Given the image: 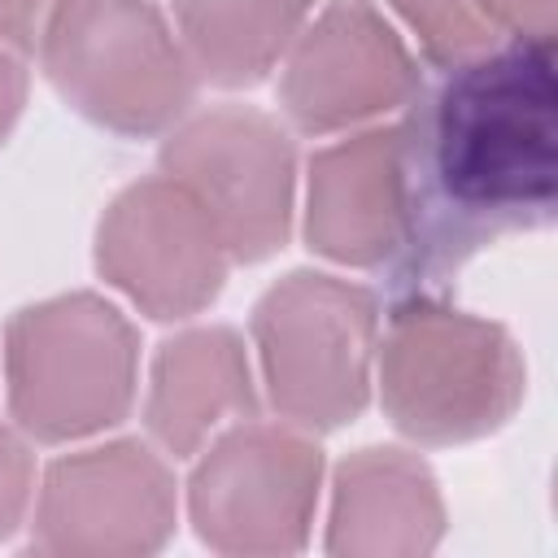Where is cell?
<instances>
[{"label":"cell","instance_id":"6da1fadb","mask_svg":"<svg viewBox=\"0 0 558 558\" xmlns=\"http://www.w3.org/2000/svg\"><path fill=\"white\" fill-rule=\"evenodd\" d=\"M405 235L392 301L440 288L488 244L536 231L558 201V78L549 39H501L401 105Z\"/></svg>","mask_w":558,"mask_h":558},{"label":"cell","instance_id":"7a4b0ae2","mask_svg":"<svg viewBox=\"0 0 558 558\" xmlns=\"http://www.w3.org/2000/svg\"><path fill=\"white\" fill-rule=\"evenodd\" d=\"M527 371L514 340L440 296H405L388 314L379 392L392 427L418 445L497 432L523 401Z\"/></svg>","mask_w":558,"mask_h":558},{"label":"cell","instance_id":"3957f363","mask_svg":"<svg viewBox=\"0 0 558 558\" xmlns=\"http://www.w3.org/2000/svg\"><path fill=\"white\" fill-rule=\"evenodd\" d=\"M35 57L74 113L131 140L174 126L201 83L148 0H61Z\"/></svg>","mask_w":558,"mask_h":558},{"label":"cell","instance_id":"277c9868","mask_svg":"<svg viewBox=\"0 0 558 558\" xmlns=\"http://www.w3.org/2000/svg\"><path fill=\"white\" fill-rule=\"evenodd\" d=\"M135 327L92 292L26 305L4 331L13 423L44 445L122 423L135 401Z\"/></svg>","mask_w":558,"mask_h":558},{"label":"cell","instance_id":"5b68a950","mask_svg":"<svg viewBox=\"0 0 558 558\" xmlns=\"http://www.w3.org/2000/svg\"><path fill=\"white\" fill-rule=\"evenodd\" d=\"M375 340V292L336 275L292 270L253 310L266 397L301 432H331L366 410Z\"/></svg>","mask_w":558,"mask_h":558},{"label":"cell","instance_id":"8992f818","mask_svg":"<svg viewBox=\"0 0 558 558\" xmlns=\"http://www.w3.org/2000/svg\"><path fill=\"white\" fill-rule=\"evenodd\" d=\"M170 174L209 214L231 262H262L288 240L296 153L292 135L262 109L214 105L179 118L161 144Z\"/></svg>","mask_w":558,"mask_h":558},{"label":"cell","instance_id":"52a82bcc","mask_svg":"<svg viewBox=\"0 0 558 558\" xmlns=\"http://www.w3.org/2000/svg\"><path fill=\"white\" fill-rule=\"evenodd\" d=\"M323 453L301 427L257 423L222 432L192 471V523L222 554H288L305 545Z\"/></svg>","mask_w":558,"mask_h":558},{"label":"cell","instance_id":"ba28073f","mask_svg":"<svg viewBox=\"0 0 558 558\" xmlns=\"http://www.w3.org/2000/svg\"><path fill=\"white\" fill-rule=\"evenodd\" d=\"M96 266L148 318L174 323L222 292L231 253L187 187L157 170L109 201L96 231Z\"/></svg>","mask_w":558,"mask_h":558},{"label":"cell","instance_id":"9c48e42d","mask_svg":"<svg viewBox=\"0 0 558 558\" xmlns=\"http://www.w3.org/2000/svg\"><path fill=\"white\" fill-rule=\"evenodd\" d=\"M170 466L140 440H113L44 471L31 545L48 554H148L170 536Z\"/></svg>","mask_w":558,"mask_h":558},{"label":"cell","instance_id":"30bf717a","mask_svg":"<svg viewBox=\"0 0 558 558\" xmlns=\"http://www.w3.org/2000/svg\"><path fill=\"white\" fill-rule=\"evenodd\" d=\"M423 83L401 35L366 0H331L288 48L279 100L305 135L401 109Z\"/></svg>","mask_w":558,"mask_h":558},{"label":"cell","instance_id":"8fae6325","mask_svg":"<svg viewBox=\"0 0 558 558\" xmlns=\"http://www.w3.org/2000/svg\"><path fill=\"white\" fill-rule=\"evenodd\" d=\"M405 235L397 126L349 135L310 157L305 240L344 266H392Z\"/></svg>","mask_w":558,"mask_h":558},{"label":"cell","instance_id":"7c38bea8","mask_svg":"<svg viewBox=\"0 0 558 558\" xmlns=\"http://www.w3.org/2000/svg\"><path fill=\"white\" fill-rule=\"evenodd\" d=\"M253 405L248 353L231 327H192L157 349L144 418L166 453L192 458L214 427L248 418Z\"/></svg>","mask_w":558,"mask_h":558},{"label":"cell","instance_id":"4fadbf2b","mask_svg":"<svg viewBox=\"0 0 558 558\" xmlns=\"http://www.w3.org/2000/svg\"><path fill=\"white\" fill-rule=\"evenodd\" d=\"M445 532L432 471L405 449H357L336 471L331 532L336 554H427Z\"/></svg>","mask_w":558,"mask_h":558},{"label":"cell","instance_id":"5bb4252c","mask_svg":"<svg viewBox=\"0 0 558 558\" xmlns=\"http://www.w3.org/2000/svg\"><path fill=\"white\" fill-rule=\"evenodd\" d=\"M314 0H174V35L214 87L262 83L305 31Z\"/></svg>","mask_w":558,"mask_h":558},{"label":"cell","instance_id":"9a60e30c","mask_svg":"<svg viewBox=\"0 0 558 558\" xmlns=\"http://www.w3.org/2000/svg\"><path fill=\"white\" fill-rule=\"evenodd\" d=\"M388 4L418 35V48L436 70H449L501 44V35L488 26L475 0H388Z\"/></svg>","mask_w":558,"mask_h":558},{"label":"cell","instance_id":"2e32d148","mask_svg":"<svg viewBox=\"0 0 558 558\" xmlns=\"http://www.w3.org/2000/svg\"><path fill=\"white\" fill-rule=\"evenodd\" d=\"M31 488H35V462L22 436H13L9 427H0V536H9L26 506H31Z\"/></svg>","mask_w":558,"mask_h":558},{"label":"cell","instance_id":"e0dca14e","mask_svg":"<svg viewBox=\"0 0 558 558\" xmlns=\"http://www.w3.org/2000/svg\"><path fill=\"white\" fill-rule=\"evenodd\" d=\"M501 39H549L554 44V0H475Z\"/></svg>","mask_w":558,"mask_h":558},{"label":"cell","instance_id":"ac0fdd59","mask_svg":"<svg viewBox=\"0 0 558 558\" xmlns=\"http://www.w3.org/2000/svg\"><path fill=\"white\" fill-rule=\"evenodd\" d=\"M57 9L61 0H0V44L13 52H35Z\"/></svg>","mask_w":558,"mask_h":558},{"label":"cell","instance_id":"d6986e66","mask_svg":"<svg viewBox=\"0 0 558 558\" xmlns=\"http://www.w3.org/2000/svg\"><path fill=\"white\" fill-rule=\"evenodd\" d=\"M22 100H26V70H22V57L0 44V144L9 140L17 113H22Z\"/></svg>","mask_w":558,"mask_h":558}]
</instances>
